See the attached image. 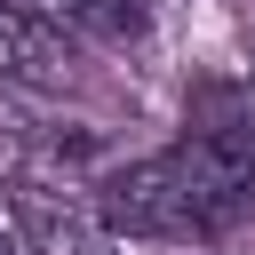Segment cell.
Masks as SVG:
<instances>
[{
  "instance_id": "obj_1",
  "label": "cell",
  "mask_w": 255,
  "mask_h": 255,
  "mask_svg": "<svg viewBox=\"0 0 255 255\" xmlns=\"http://www.w3.org/2000/svg\"><path fill=\"white\" fill-rule=\"evenodd\" d=\"M88 199H96V215H104L120 239L207 247V239H223V231L255 207V151H247L231 128L183 120L175 143L104 167V175L88 183Z\"/></svg>"
},
{
  "instance_id": "obj_2",
  "label": "cell",
  "mask_w": 255,
  "mask_h": 255,
  "mask_svg": "<svg viewBox=\"0 0 255 255\" xmlns=\"http://www.w3.org/2000/svg\"><path fill=\"white\" fill-rule=\"evenodd\" d=\"M8 215H16V247L24 255H120V231L96 215V199L80 183L40 175V167H24L8 183Z\"/></svg>"
},
{
  "instance_id": "obj_3",
  "label": "cell",
  "mask_w": 255,
  "mask_h": 255,
  "mask_svg": "<svg viewBox=\"0 0 255 255\" xmlns=\"http://www.w3.org/2000/svg\"><path fill=\"white\" fill-rule=\"evenodd\" d=\"M72 72H80V56H72V40L48 24V16H32L24 0H0V80L8 88H72Z\"/></svg>"
},
{
  "instance_id": "obj_4",
  "label": "cell",
  "mask_w": 255,
  "mask_h": 255,
  "mask_svg": "<svg viewBox=\"0 0 255 255\" xmlns=\"http://www.w3.org/2000/svg\"><path fill=\"white\" fill-rule=\"evenodd\" d=\"M32 16H48L56 32L72 24V32H96V40H128V32H143V16H151V0H24Z\"/></svg>"
},
{
  "instance_id": "obj_5",
  "label": "cell",
  "mask_w": 255,
  "mask_h": 255,
  "mask_svg": "<svg viewBox=\"0 0 255 255\" xmlns=\"http://www.w3.org/2000/svg\"><path fill=\"white\" fill-rule=\"evenodd\" d=\"M191 120H207V128H231V135L255 151V80H207V88L191 96Z\"/></svg>"
},
{
  "instance_id": "obj_6",
  "label": "cell",
  "mask_w": 255,
  "mask_h": 255,
  "mask_svg": "<svg viewBox=\"0 0 255 255\" xmlns=\"http://www.w3.org/2000/svg\"><path fill=\"white\" fill-rule=\"evenodd\" d=\"M0 255H24V247H16V231H0Z\"/></svg>"
}]
</instances>
